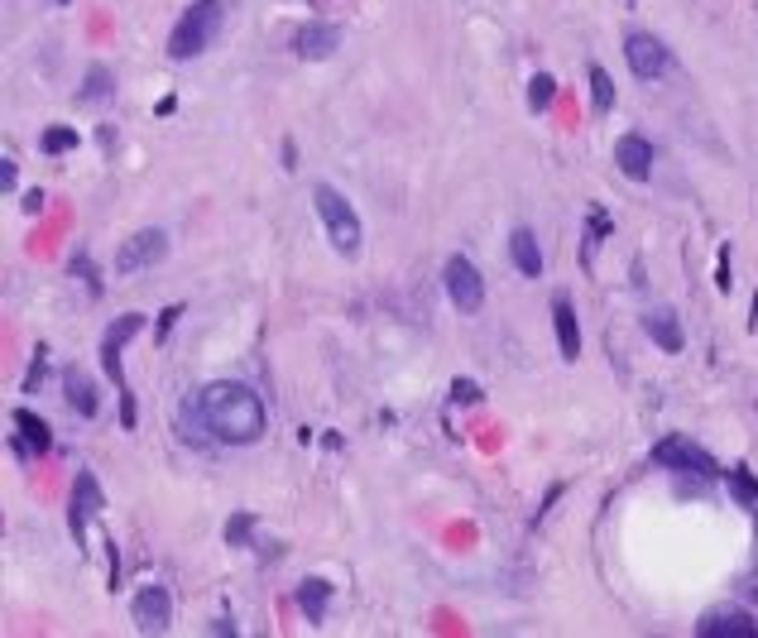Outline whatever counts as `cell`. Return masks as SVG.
Segmentation results:
<instances>
[{
  "label": "cell",
  "instance_id": "6da1fadb",
  "mask_svg": "<svg viewBox=\"0 0 758 638\" xmlns=\"http://www.w3.org/2000/svg\"><path fill=\"white\" fill-rule=\"evenodd\" d=\"M192 408H197V423L207 428L216 442H226V447H250V442H260L264 428H269L260 394L250 389V384H236V380L207 384V389L192 399Z\"/></svg>",
  "mask_w": 758,
  "mask_h": 638
},
{
  "label": "cell",
  "instance_id": "7a4b0ae2",
  "mask_svg": "<svg viewBox=\"0 0 758 638\" xmlns=\"http://www.w3.org/2000/svg\"><path fill=\"white\" fill-rule=\"evenodd\" d=\"M221 24H226V0H192L183 15H178L173 34H168V58L188 63V58L207 53L221 39Z\"/></svg>",
  "mask_w": 758,
  "mask_h": 638
},
{
  "label": "cell",
  "instance_id": "3957f363",
  "mask_svg": "<svg viewBox=\"0 0 758 638\" xmlns=\"http://www.w3.org/2000/svg\"><path fill=\"white\" fill-rule=\"evenodd\" d=\"M312 212H317V221H322V231H327L336 255L356 260L360 245H365V231H360V216L351 207V197L336 192L332 183H312Z\"/></svg>",
  "mask_w": 758,
  "mask_h": 638
},
{
  "label": "cell",
  "instance_id": "277c9868",
  "mask_svg": "<svg viewBox=\"0 0 758 638\" xmlns=\"http://www.w3.org/2000/svg\"><path fill=\"white\" fill-rule=\"evenodd\" d=\"M144 332V312H125L120 322H111L101 336V370L111 375V384L120 389V423L135 428V399H130V384H125V365H120V356H125V346L135 341Z\"/></svg>",
  "mask_w": 758,
  "mask_h": 638
},
{
  "label": "cell",
  "instance_id": "5b68a950",
  "mask_svg": "<svg viewBox=\"0 0 758 638\" xmlns=\"http://www.w3.org/2000/svg\"><path fill=\"white\" fill-rule=\"evenodd\" d=\"M653 466H658V471H672V476H696V480H715L720 476L715 456L706 447H696L691 437H682V432H672V437L658 442Z\"/></svg>",
  "mask_w": 758,
  "mask_h": 638
},
{
  "label": "cell",
  "instance_id": "8992f818",
  "mask_svg": "<svg viewBox=\"0 0 758 638\" xmlns=\"http://www.w3.org/2000/svg\"><path fill=\"white\" fill-rule=\"evenodd\" d=\"M164 260H168V231H159V226H144V231H135L130 240H120L116 274H120V279H130V274L159 269Z\"/></svg>",
  "mask_w": 758,
  "mask_h": 638
},
{
  "label": "cell",
  "instance_id": "52a82bcc",
  "mask_svg": "<svg viewBox=\"0 0 758 638\" xmlns=\"http://www.w3.org/2000/svg\"><path fill=\"white\" fill-rule=\"evenodd\" d=\"M442 284H447V298L456 312H466V317H476L480 308H485V279H480V269L466 255H452L447 269H442Z\"/></svg>",
  "mask_w": 758,
  "mask_h": 638
},
{
  "label": "cell",
  "instance_id": "ba28073f",
  "mask_svg": "<svg viewBox=\"0 0 758 638\" xmlns=\"http://www.w3.org/2000/svg\"><path fill=\"white\" fill-rule=\"evenodd\" d=\"M624 63H629V72L639 82H658V77H667L672 72V53H667V44L658 39V34L634 29L629 39H624Z\"/></svg>",
  "mask_w": 758,
  "mask_h": 638
},
{
  "label": "cell",
  "instance_id": "9c48e42d",
  "mask_svg": "<svg viewBox=\"0 0 758 638\" xmlns=\"http://www.w3.org/2000/svg\"><path fill=\"white\" fill-rule=\"evenodd\" d=\"M101 509H106L101 485H96L92 471H82L77 480H72V495H68V528H72L77 543H87V533H92V523L101 519Z\"/></svg>",
  "mask_w": 758,
  "mask_h": 638
},
{
  "label": "cell",
  "instance_id": "30bf717a",
  "mask_svg": "<svg viewBox=\"0 0 758 638\" xmlns=\"http://www.w3.org/2000/svg\"><path fill=\"white\" fill-rule=\"evenodd\" d=\"M130 619H135L140 634H168L173 629V595H168V586H144V591L130 600Z\"/></svg>",
  "mask_w": 758,
  "mask_h": 638
},
{
  "label": "cell",
  "instance_id": "8fae6325",
  "mask_svg": "<svg viewBox=\"0 0 758 638\" xmlns=\"http://www.w3.org/2000/svg\"><path fill=\"white\" fill-rule=\"evenodd\" d=\"M341 48V24H327V20H312L293 34V53L303 63H327V58Z\"/></svg>",
  "mask_w": 758,
  "mask_h": 638
},
{
  "label": "cell",
  "instance_id": "7c38bea8",
  "mask_svg": "<svg viewBox=\"0 0 758 638\" xmlns=\"http://www.w3.org/2000/svg\"><path fill=\"white\" fill-rule=\"evenodd\" d=\"M552 332H557V351H562V360H567V365H576V360H581V317H576V308H571L567 293L552 298Z\"/></svg>",
  "mask_w": 758,
  "mask_h": 638
},
{
  "label": "cell",
  "instance_id": "4fadbf2b",
  "mask_svg": "<svg viewBox=\"0 0 758 638\" xmlns=\"http://www.w3.org/2000/svg\"><path fill=\"white\" fill-rule=\"evenodd\" d=\"M10 423H15V452L24 456V461H29V456H44L48 447H53V428H48L34 408H15Z\"/></svg>",
  "mask_w": 758,
  "mask_h": 638
},
{
  "label": "cell",
  "instance_id": "5bb4252c",
  "mask_svg": "<svg viewBox=\"0 0 758 638\" xmlns=\"http://www.w3.org/2000/svg\"><path fill=\"white\" fill-rule=\"evenodd\" d=\"M615 164H619L624 178H634V183H648V178H653L658 154H653V144H648L643 135H619V144H615Z\"/></svg>",
  "mask_w": 758,
  "mask_h": 638
},
{
  "label": "cell",
  "instance_id": "9a60e30c",
  "mask_svg": "<svg viewBox=\"0 0 758 638\" xmlns=\"http://www.w3.org/2000/svg\"><path fill=\"white\" fill-rule=\"evenodd\" d=\"M509 260L524 279H543V240L528 231V226H514L509 231Z\"/></svg>",
  "mask_w": 758,
  "mask_h": 638
},
{
  "label": "cell",
  "instance_id": "2e32d148",
  "mask_svg": "<svg viewBox=\"0 0 758 638\" xmlns=\"http://www.w3.org/2000/svg\"><path fill=\"white\" fill-rule=\"evenodd\" d=\"M63 399H68V408H72L77 418H96V413H101V394H96V380L82 375L77 365L63 370Z\"/></svg>",
  "mask_w": 758,
  "mask_h": 638
},
{
  "label": "cell",
  "instance_id": "e0dca14e",
  "mask_svg": "<svg viewBox=\"0 0 758 638\" xmlns=\"http://www.w3.org/2000/svg\"><path fill=\"white\" fill-rule=\"evenodd\" d=\"M643 332H648V341H658V351H667V356H677L682 346H687L682 322H677V312H672V308H653V312H648Z\"/></svg>",
  "mask_w": 758,
  "mask_h": 638
},
{
  "label": "cell",
  "instance_id": "ac0fdd59",
  "mask_svg": "<svg viewBox=\"0 0 758 638\" xmlns=\"http://www.w3.org/2000/svg\"><path fill=\"white\" fill-rule=\"evenodd\" d=\"M77 101H82V106H106V101H116V77H111V68H106V63H92L87 72H82Z\"/></svg>",
  "mask_w": 758,
  "mask_h": 638
},
{
  "label": "cell",
  "instance_id": "d6986e66",
  "mask_svg": "<svg viewBox=\"0 0 758 638\" xmlns=\"http://www.w3.org/2000/svg\"><path fill=\"white\" fill-rule=\"evenodd\" d=\"M754 619L749 615H706L701 624H696V638H754Z\"/></svg>",
  "mask_w": 758,
  "mask_h": 638
},
{
  "label": "cell",
  "instance_id": "ffe728a7",
  "mask_svg": "<svg viewBox=\"0 0 758 638\" xmlns=\"http://www.w3.org/2000/svg\"><path fill=\"white\" fill-rule=\"evenodd\" d=\"M327 605H332V581H322V576H308V581L298 586V610H303L312 624H322V619H327Z\"/></svg>",
  "mask_w": 758,
  "mask_h": 638
},
{
  "label": "cell",
  "instance_id": "44dd1931",
  "mask_svg": "<svg viewBox=\"0 0 758 638\" xmlns=\"http://www.w3.org/2000/svg\"><path fill=\"white\" fill-rule=\"evenodd\" d=\"M586 82H591V106H595V116H610L615 111V77H610L600 63L586 68Z\"/></svg>",
  "mask_w": 758,
  "mask_h": 638
},
{
  "label": "cell",
  "instance_id": "7402d4cb",
  "mask_svg": "<svg viewBox=\"0 0 758 638\" xmlns=\"http://www.w3.org/2000/svg\"><path fill=\"white\" fill-rule=\"evenodd\" d=\"M77 130H72V125H48L44 130V135H39V149L44 154H68V149H77Z\"/></svg>",
  "mask_w": 758,
  "mask_h": 638
},
{
  "label": "cell",
  "instance_id": "603a6c76",
  "mask_svg": "<svg viewBox=\"0 0 758 638\" xmlns=\"http://www.w3.org/2000/svg\"><path fill=\"white\" fill-rule=\"evenodd\" d=\"M552 101H557V82H552L548 72H538V77L528 82V106H533V111H548Z\"/></svg>",
  "mask_w": 758,
  "mask_h": 638
},
{
  "label": "cell",
  "instance_id": "cb8c5ba5",
  "mask_svg": "<svg viewBox=\"0 0 758 638\" xmlns=\"http://www.w3.org/2000/svg\"><path fill=\"white\" fill-rule=\"evenodd\" d=\"M72 274H77V279L92 288V298H101V279H96V264H92V255H72Z\"/></svg>",
  "mask_w": 758,
  "mask_h": 638
},
{
  "label": "cell",
  "instance_id": "d4e9b609",
  "mask_svg": "<svg viewBox=\"0 0 758 638\" xmlns=\"http://www.w3.org/2000/svg\"><path fill=\"white\" fill-rule=\"evenodd\" d=\"M250 528H255V519H250V514H236V519L226 523V543L240 547V543H245V538H250Z\"/></svg>",
  "mask_w": 758,
  "mask_h": 638
},
{
  "label": "cell",
  "instance_id": "484cf974",
  "mask_svg": "<svg viewBox=\"0 0 758 638\" xmlns=\"http://www.w3.org/2000/svg\"><path fill=\"white\" fill-rule=\"evenodd\" d=\"M730 485L739 490V495H749V499H758V480L744 471V466H735V471H730Z\"/></svg>",
  "mask_w": 758,
  "mask_h": 638
},
{
  "label": "cell",
  "instance_id": "4316f807",
  "mask_svg": "<svg viewBox=\"0 0 758 638\" xmlns=\"http://www.w3.org/2000/svg\"><path fill=\"white\" fill-rule=\"evenodd\" d=\"M452 399H456V404H480V384L456 380V384H452Z\"/></svg>",
  "mask_w": 758,
  "mask_h": 638
},
{
  "label": "cell",
  "instance_id": "83f0119b",
  "mask_svg": "<svg viewBox=\"0 0 758 638\" xmlns=\"http://www.w3.org/2000/svg\"><path fill=\"white\" fill-rule=\"evenodd\" d=\"M15 183H20V168H15V159H0V192H15Z\"/></svg>",
  "mask_w": 758,
  "mask_h": 638
},
{
  "label": "cell",
  "instance_id": "f1b7e54d",
  "mask_svg": "<svg viewBox=\"0 0 758 638\" xmlns=\"http://www.w3.org/2000/svg\"><path fill=\"white\" fill-rule=\"evenodd\" d=\"M178 317H183V308H178V303H173V308H168V312H164V317H159V341H164V336H168V332H173V322H178Z\"/></svg>",
  "mask_w": 758,
  "mask_h": 638
},
{
  "label": "cell",
  "instance_id": "f546056e",
  "mask_svg": "<svg viewBox=\"0 0 758 638\" xmlns=\"http://www.w3.org/2000/svg\"><path fill=\"white\" fill-rule=\"evenodd\" d=\"M715 284L730 288V250H720V264H715Z\"/></svg>",
  "mask_w": 758,
  "mask_h": 638
},
{
  "label": "cell",
  "instance_id": "4dcf8cb0",
  "mask_svg": "<svg viewBox=\"0 0 758 638\" xmlns=\"http://www.w3.org/2000/svg\"><path fill=\"white\" fill-rule=\"evenodd\" d=\"M44 202H48V197H44V192H39V188H34V192H29V197H24V212H29V216H34V212H44Z\"/></svg>",
  "mask_w": 758,
  "mask_h": 638
},
{
  "label": "cell",
  "instance_id": "1f68e13d",
  "mask_svg": "<svg viewBox=\"0 0 758 638\" xmlns=\"http://www.w3.org/2000/svg\"><path fill=\"white\" fill-rule=\"evenodd\" d=\"M749 327H758V293H754V312H749Z\"/></svg>",
  "mask_w": 758,
  "mask_h": 638
},
{
  "label": "cell",
  "instance_id": "d6a6232c",
  "mask_svg": "<svg viewBox=\"0 0 758 638\" xmlns=\"http://www.w3.org/2000/svg\"><path fill=\"white\" fill-rule=\"evenodd\" d=\"M58 5H68V0H58Z\"/></svg>",
  "mask_w": 758,
  "mask_h": 638
}]
</instances>
